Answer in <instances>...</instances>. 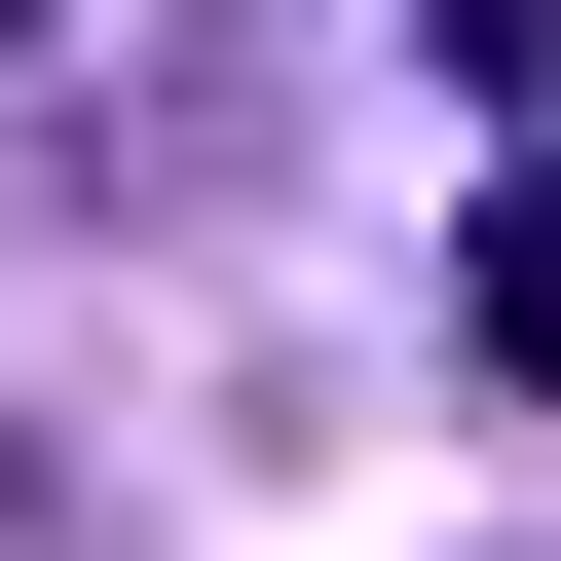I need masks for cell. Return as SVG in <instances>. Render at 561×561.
Listing matches in <instances>:
<instances>
[{
  "mask_svg": "<svg viewBox=\"0 0 561 561\" xmlns=\"http://www.w3.org/2000/svg\"><path fill=\"white\" fill-rule=\"evenodd\" d=\"M449 76H486V113H561V0H449Z\"/></svg>",
  "mask_w": 561,
  "mask_h": 561,
  "instance_id": "2",
  "label": "cell"
},
{
  "mask_svg": "<svg viewBox=\"0 0 561 561\" xmlns=\"http://www.w3.org/2000/svg\"><path fill=\"white\" fill-rule=\"evenodd\" d=\"M449 300H486V375H561V150L486 187V262H449Z\"/></svg>",
  "mask_w": 561,
  "mask_h": 561,
  "instance_id": "1",
  "label": "cell"
}]
</instances>
